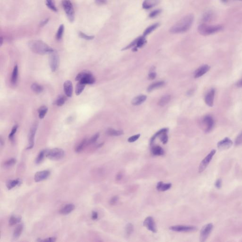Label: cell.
<instances>
[{"label":"cell","mask_w":242,"mask_h":242,"mask_svg":"<svg viewBox=\"0 0 242 242\" xmlns=\"http://www.w3.org/2000/svg\"><path fill=\"white\" fill-rule=\"evenodd\" d=\"M171 186V183H164L162 182H159L156 185V188L159 192H164L169 189Z\"/></svg>","instance_id":"obj_21"},{"label":"cell","mask_w":242,"mask_h":242,"mask_svg":"<svg viewBox=\"0 0 242 242\" xmlns=\"http://www.w3.org/2000/svg\"><path fill=\"white\" fill-rule=\"evenodd\" d=\"M99 137V133H97L93 135L89 140L88 141V144H91L95 143L98 140Z\"/></svg>","instance_id":"obj_47"},{"label":"cell","mask_w":242,"mask_h":242,"mask_svg":"<svg viewBox=\"0 0 242 242\" xmlns=\"http://www.w3.org/2000/svg\"><path fill=\"white\" fill-rule=\"evenodd\" d=\"M134 227L133 225L131 223H128L126 225L125 229V235L127 237H129L133 232Z\"/></svg>","instance_id":"obj_37"},{"label":"cell","mask_w":242,"mask_h":242,"mask_svg":"<svg viewBox=\"0 0 242 242\" xmlns=\"http://www.w3.org/2000/svg\"><path fill=\"white\" fill-rule=\"evenodd\" d=\"M168 129L164 128L162 129L161 130H160V131H159V132H156V133L155 134L152 136L151 138V141H150V144H151V145H152L153 144L154 141H155L156 139V137H159V136L161 134L163 133V132H168Z\"/></svg>","instance_id":"obj_40"},{"label":"cell","mask_w":242,"mask_h":242,"mask_svg":"<svg viewBox=\"0 0 242 242\" xmlns=\"http://www.w3.org/2000/svg\"><path fill=\"white\" fill-rule=\"evenodd\" d=\"M118 201V197L117 196H114V197H112V198L111 199V200H110V202H109V203L112 205H115V204H116V203Z\"/></svg>","instance_id":"obj_52"},{"label":"cell","mask_w":242,"mask_h":242,"mask_svg":"<svg viewBox=\"0 0 242 242\" xmlns=\"http://www.w3.org/2000/svg\"><path fill=\"white\" fill-rule=\"evenodd\" d=\"M38 241H44V242H53L56 241V238L54 237H49L45 240H38Z\"/></svg>","instance_id":"obj_53"},{"label":"cell","mask_w":242,"mask_h":242,"mask_svg":"<svg viewBox=\"0 0 242 242\" xmlns=\"http://www.w3.org/2000/svg\"><path fill=\"white\" fill-rule=\"evenodd\" d=\"M216 150L215 149H213L210 153L208 154L207 156H206L205 158H204V159L202 160L201 162V164L200 165L199 168V172L200 173H202L204 171L208 165L209 164L211 160L212 159L213 157L214 156V155L216 153Z\"/></svg>","instance_id":"obj_8"},{"label":"cell","mask_w":242,"mask_h":242,"mask_svg":"<svg viewBox=\"0 0 242 242\" xmlns=\"http://www.w3.org/2000/svg\"><path fill=\"white\" fill-rule=\"evenodd\" d=\"M64 89L66 96L71 98L73 93V85L72 82L69 80L65 81L64 84Z\"/></svg>","instance_id":"obj_17"},{"label":"cell","mask_w":242,"mask_h":242,"mask_svg":"<svg viewBox=\"0 0 242 242\" xmlns=\"http://www.w3.org/2000/svg\"><path fill=\"white\" fill-rule=\"evenodd\" d=\"M193 21L194 16L192 14H189L185 15L171 28L169 30L170 33L179 34L186 32L191 28Z\"/></svg>","instance_id":"obj_1"},{"label":"cell","mask_w":242,"mask_h":242,"mask_svg":"<svg viewBox=\"0 0 242 242\" xmlns=\"http://www.w3.org/2000/svg\"><path fill=\"white\" fill-rule=\"evenodd\" d=\"M122 173L119 172L116 176V181H120V180L122 179Z\"/></svg>","instance_id":"obj_59"},{"label":"cell","mask_w":242,"mask_h":242,"mask_svg":"<svg viewBox=\"0 0 242 242\" xmlns=\"http://www.w3.org/2000/svg\"><path fill=\"white\" fill-rule=\"evenodd\" d=\"M79 35L80 36V38L83 39H85L87 40H91L94 38V35H88L83 33V32L80 31L79 33Z\"/></svg>","instance_id":"obj_45"},{"label":"cell","mask_w":242,"mask_h":242,"mask_svg":"<svg viewBox=\"0 0 242 242\" xmlns=\"http://www.w3.org/2000/svg\"><path fill=\"white\" fill-rule=\"evenodd\" d=\"M23 229V226L22 224L18 225L15 229L13 233V237L15 238L20 237Z\"/></svg>","instance_id":"obj_35"},{"label":"cell","mask_w":242,"mask_h":242,"mask_svg":"<svg viewBox=\"0 0 242 242\" xmlns=\"http://www.w3.org/2000/svg\"><path fill=\"white\" fill-rule=\"evenodd\" d=\"M45 4L47 5V7L52 11L54 12H57L58 11L54 0H45Z\"/></svg>","instance_id":"obj_33"},{"label":"cell","mask_w":242,"mask_h":242,"mask_svg":"<svg viewBox=\"0 0 242 242\" xmlns=\"http://www.w3.org/2000/svg\"><path fill=\"white\" fill-rule=\"evenodd\" d=\"M167 132H163L159 136H160V141H161L164 144H166L168 142V138L167 135Z\"/></svg>","instance_id":"obj_46"},{"label":"cell","mask_w":242,"mask_h":242,"mask_svg":"<svg viewBox=\"0 0 242 242\" xmlns=\"http://www.w3.org/2000/svg\"><path fill=\"white\" fill-rule=\"evenodd\" d=\"M236 86L238 87H242V79L237 82Z\"/></svg>","instance_id":"obj_60"},{"label":"cell","mask_w":242,"mask_h":242,"mask_svg":"<svg viewBox=\"0 0 242 242\" xmlns=\"http://www.w3.org/2000/svg\"><path fill=\"white\" fill-rule=\"evenodd\" d=\"M88 144V140L86 139H83L81 142L76 146L75 148V152L77 153H80L83 151L84 148Z\"/></svg>","instance_id":"obj_28"},{"label":"cell","mask_w":242,"mask_h":242,"mask_svg":"<svg viewBox=\"0 0 242 242\" xmlns=\"http://www.w3.org/2000/svg\"><path fill=\"white\" fill-rule=\"evenodd\" d=\"M38 129V125L34 124L31 126L30 129V132L28 133V146L27 148V149H30L34 147V145L35 137V133L37 132Z\"/></svg>","instance_id":"obj_11"},{"label":"cell","mask_w":242,"mask_h":242,"mask_svg":"<svg viewBox=\"0 0 242 242\" xmlns=\"http://www.w3.org/2000/svg\"><path fill=\"white\" fill-rule=\"evenodd\" d=\"M46 152H47V150H42L39 152L35 159V163L37 164L40 163L43 161L45 156H46Z\"/></svg>","instance_id":"obj_36"},{"label":"cell","mask_w":242,"mask_h":242,"mask_svg":"<svg viewBox=\"0 0 242 242\" xmlns=\"http://www.w3.org/2000/svg\"><path fill=\"white\" fill-rule=\"evenodd\" d=\"M106 133L110 136H118L123 134L124 132L122 130H116L113 129L109 128L106 131Z\"/></svg>","instance_id":"obj_27"},{"label":"cell","mask_w":242,"mask_h":242,"mask_svg":"<svg viewBox=\"0 0 242 242\" xmlns=\"http://www.w3.org/2000/svg\"><path fill=\"white\" fill-rule=\"evenodd\" d=\"M160 0H144L142 4V7L145 9H149L158 5Z\"/></svg>","instance_id":"obj_19"},{"label":"cell","mask_w":242,"mask_h":242,"mask_svg":"<svg viewBox=\"0 0 242 242\" xmlns=\"http://www.w3.org/2000/svg\"><path fill=\"white\" fill-rule=\"evenodd\" d=\"M21 218L20 217H15L12 216L9 219V224L11 226H12L13 225H15L18 223L21 222Z\"/></svg>","instance_id":"obj_43"},{"label":"cell","mask_w":242,"mask_h":242,"mask_svg":"<svg viewBox=\"0 0 242 242\" xmlns=\"http://www.w3.org/2000/svg\"><path fill=\"white\" fill-rule=\"evenodd\" d=\"M31 89L33 92L37 94L41 93L44 90V88L42 86L36 83H33L31 85Z\"/></svg>","instance_id":"obj_34"},{"label":"cell","mask_w":242,"mask_h":242,"mask_svg":"<svg viewBox=\"0 0 242 242\" xmlns=\"http://www.w3.org/2000/svg\"><path fill=\"white\" fill-rule=\"evenodd\" d=\"M143 226L152 232L156 233L157 232L156 224L154 219L151 217H148L146 218L143 222Z\"/></svg>","instance_id":"obj_13"},{"label":"cell","mask_w":242,"mask_h":242,"mask_svg":"<svg viewBox=\"0 0 242 242\" xmlns=\"http://www.w3.org/2000/svg\"><path fill=\"white\" fill-rule=\"evenodd\" d=\"M235 145L236 146H240L242 145V132L238 135L236 141Z\"/></svg>","instance_id":"obj_49"},{"label":"cell","mask_w":242,"mask_h":242,"mask_svg":"<svg viewBox=\"0 0 242 242\" xmlns=\"http://www.w3.org/2000/svg\"><path fill=\"white\" fill-rule=\"evenodd\" d=\"M48 21H49V18H45V19L42 21L41 22H40V26L41 27H44V26H45V25L47 24Z\"/></svg>","instance_id":"obj_55"},{"label":"cell","mask_w":242,"mask_h":242,"mask_svg":"<svg viewBox=\"0 0 242 242\" xmlns=\"http://www.w3.org/2000/svg\"><path fill=\"white\" fill-rule=\"evenodd\" d=\"M171 96L170 95L164 96L160 98L159 102V105L161 106H164L166 105L170 102Z\"/></svg>","instance_id":"obj_32"},{"label":"cell","mask_w":242,"mask_h":242,"mask_svg":"<svg viewBox=\"0 0 242 242\" xmlns=\"http://www.w3.org/2000/svg\"><path fill=\"white\" fill-rule=\"evenodd\" d=\"M48 111V108L46 106H42L38 109V115L40 119H43Z\"/></svg>","instance_id":"obj_38"},{"label":"cell","mask_w":242,"mask_h":242,"mask_svg":"<svg viewBox=\"0 0 242 242\" xmlns=\"http://www.w3.org/2000/svg\"><path fill=\"white\" fill-rule=\"evenodd\" d=\"M138 38V41H137V44H136V47L137 48H141L143 47V45H144L146 43V40L145 37L144 36H142V37H139Z\"/></svg>","instance_id":"obj_41"},{"label":"cell","mask_w":242,"mask_h":242,"mask_svg":"<svg viewBox=\"0 0 242 242\" xmlns=\"http://www.w3.org/2000/svg\"><path fill=\"white\" fill-rule=\"evenodd\" d=\"M215 94V91L214 88L210 89L207 94L206 95L205 98V101L206 104H207L209 107H212L214 104V98Z\"/></svg>","instance_id":"obj_16"},{"label":"cell","mask_w":242,"mask_h":242,"mask_svg":"<svg viewBox=\"0 0 242 242\" xmlns=\"http://www.w3.org/2000/svg\"><path fill=\"white\" fill-rule=\"evenodd\" d=\"M159 26V23H156L152 25L151 26H149L148 27V28L146 29L144 32L143 33V36L146 37L149 34H151L152 31L155 30Z\"/></svg>","instance_id":"obj_31"},{"label":"cell","mask_w":242,"mask_h":242,"mask_svg":"<svg viewBox=\"0 0 242 242\" xmlns=\"http://www.w3.org/2000/svg\"><path fill=\"white\" fill-rule=\"evenodd\" d=\"M28 47L33 52L39 54H49L54 49L48 46L46 43L41 40L30 41L28 44Z\"/></svg>","instance_id":"obj_2"},{"label":"cell","mask_w":242,"mask_h":242,"mask_svg":"<svg viewBox=\"0 0 242 242\" xmlns=\"http://www.w3.org/2000/svg\"><path fill=\"white\" fill-rule=\"evenodd\" d=\"M210 69V66L207 64L202 65L195 71V78H198L206 74Z\"/></svg>","instance_id":"obj_18"},{"label":"cell","mask_w":242,"mask_h":242,"mask_svg":"<svg viewBox=\"0 0 242 242\" xmlns=\"http://www.w3.org/2000/svg\"><path fill=\"white\" fill-rule=\"evenodd\" d=\"M21 181L20 179H14V180H9L6 183V187L9 190L14 188L16 186L21 185Z\"/></svg>","instance_id":"obj_25"},{"label":"cell","mask_w":242,"mask_h":242,"mask_svg":"<svg viewBox=\"0 0 242 242\" xmlns=\"http://www.w3.org/2000/svg\"><path fill=\"white\" fill-rule=\"evenodd\" d=\"M98 218V213L96 212L93 211L92 212V219H93V220H96Z\"/></svg>","instance_id":"obj_58"},{"label":"cell","mask_w":242,"mask_h":242,"mask_svg":"<svg viewBox=\"0 0 242 242\" xmlns=\"http://www.w3.org/2000/svg\"><path fill=\"white\" fill-rule=\"evenodd\" d=\"M49 64L51 69L53 72H54L57 70L59 67V56L57 52L54 50L49 53Z\"/></svg>","instance_id":"obj_7"},{"label":"cell","mask_w":242,"mask_h":242,"mask_svg":"<svg viewBox=\"0 0 242 242\" xmlns=\"http://www.w3.org/2000/svg\"><path fill=\"white\" fill-rule=\"evenodd\" d=\"M233 145V142L229 138H225L224 139L219 142L218 148L220 151L229 149Z\"/></svg>","instance_id":"obj_14"},{"label":"cell","mask_w":242,"mask_h":242,"mask_svg":"<svg viewBox=\"0 0 242 242\" xmlns=\"http://www.w3.org/2000/svg\"><path fill=\"white\" fill-rule=\"evenodd\" d=\"M0 42H0V43H1V45L2 44H3V38L2 37H1V41H0Z\"/></svg>","instance_id":"obj_61"},{"label":"cell","mask_w":242,"mask_h":242,"mask_svg":"<svg viewBox=\"0 0 242 242\" xmlns=\"http://www.w3.org/2000/svg\"><path fill=\"white\" fill-rule=\"evenodd\" d=\"M165 84V82L164 81H159V82H155L152 83L151 85H149L147 91L148 92H151L153 91L156 88H159V87H162Z\"/></svg>","instance_id":"obj_29"},{"label":"cell","mask_w":242,"mask_h":242,"mask_svg":"<svg viewBox=\"0 0 242 242\" xmlns=\"http://www.w3.org/2000/svg\"><path fill=\"white\" fill-rule=\"evenodd\" d=\"M66 100V98L64 96L62 95L60 96L57 98V99L55 102V104L58 106H61L65 104Z\"/></svg>","instance_id":"obj_42"},{"label":"cell","mask_w":242,"mask_h":242,"mask_svg":"<svg viewBox=\"0 0 242 242\" xmlns=\"http://www.w3.org/2000/svg\"><path fill=\"white\" fill-rule=\"evenodd\" d=\"M221 1L223 3H226L227 1H229V0H221Z\"/></svg>","instance_id":"obj_62"},{"label":"cell","mask_w":242,"mask_h":242,"mask_svg":"<svg viewBox=\"0 0 242 242\" xmlns=\"http://www.w3.org/2000/svg\"><path fill=\"white\" fill-rule=\"evenodd\" d=\"M214 17V14L213 12L211 11H209L204 13L202 18V21L205 23L210 22L212 21Z\"/></svg>","instance_id":"obj_22"},{"label":"cell","mask_w":242,"mask_h":242,"mask_svg":"<svg viewBox=\"0 0 242 242\" xmlns=\"http://www.w3.org/2000/svg\"><path fill=\"white\" fill-rule=\"evenodd\" d=\"M85 86H86L85 84L78 81V83H77V85H76V89H75V94L76 95H80L81 93H82V91H84Z\"/></svg>","instance_id":"obj_30"},{"label":"cell","mask_w":242,"mask_h":242,"mask_svg":"<svg viewBox=\"0 0 242 242\" xmlns=\"http://www.w3.org/2000/svg\"><path fill=\"white\" fill-rule=\"evenodd\" d=\"M75 80L86 85L93 84L96 81L95 77L88 71H84L79 73L76 76Z\"/></svg>","instance_id":"obj_4"},{"label":"cell","mask_w":242,"mask_h":242,"mask_svg":"<svg viewBox=\"0 0 242 242\" xmlns=\"http://www.w3.org/2000/svg\"><path fill=\"white\" fill-rule=\"evenodd\" d=\"M151 152L154 156H162L165 154L164 149L159 146H155L151 148Z\"/></svg>","instance_id":"obj_24"},{"label":"cell","mask_w":242,"mask_h":242,"mask_svg":"<svg viewBox=\"0 0 242 242\" xmlns=\"http://www.w3.org/2000/svg\"><path fill=\"white\" fill-rule=\"evenodd\" d=\"M223 30V26L218 25H209L203 23L200 25L198 27V31L200 34L204 36L210 35L218 33Z\"/></svg>","instance_id":"obj_3"},{"label":"cell","mask_w":242,"mask_h":242,"mask_svg":"<svg viewBox=\"0 0 242 242\" xmlns=\"http://www.w3.org/2000/svg\"><path fill=\"white\" fill-rule=\"evenodd\" d=\"M95 2L98 4L102 5V4H106L107 0H95Z\"/></svg>","instance_id":"obj_57"},{"label":"cell","mask_w":242,"mask_h":242,"mask_svg":"<svg viewBox=\"0 0 242 242\" xmlns=\"http://www.w3.org/2000/svg\"><path fill=\"white\" fill-rule=\"evenodd\" d=\"M50 175V172L48 170H43L35 173L34 180L36 182H39L44 181Z\"/></svg>","instance_id":"obj_15"},{"label":"cell","mask_w":242,"mask_h":242,"mask_svg":"<svg viewBox=\"0 0 242 242\" xmlns=\"http://www.w3.org/2000/svg\"><path fill=\"white\" fill-rule=\"evenodd\" d=\"M222 181L221 179H218L215 183V186L217 188H220L221 187Z\"/></svg>","instance_id":"obj_56"},{"label":"cell","mask_w":242,"mask_h":242,"mask_svg":"<svg viewBox=\"0 0 242 242\" xmlns=\"http://www.w3.org/2000/svg\"><path fill=\"white\" fill-rule=\"evenodd\" d=\"M156 74L155 72H152L149 74V78L150 80H154L156 77Z\"/></svg>","instance_id":"obj_54"},{"label":"cell","mask_w":242,"mask_h":242,"mask_svg":"<svg viewBox=\"0 0 242 242\" xmlns=\"http://www.w3.org/2000/svg\"><path fill=\"white\" fill-rule=\"evenodd\" d=\"M46 156L52 160H59L64 158V151L60 148H54L53 149L47 150Z\"/></svg>","instance_id":"obj_6"},{"label":"cell","mask_w":242,"mask_h":242,"mask_svg":"<svg viewBox=\"0 0 242 242\" xmlns=\"http://www.w3.org/2000/svg\"><path fill=\"white\" fill-rule=\"evenodd\" d=\"M147 99V96L145 95H140L133 98L132 104L134 105H140Z\"/></svg>","instance_id":"obj_23"},{"label":"cell","mask_w":242,"mask_h":242,"mask_svg":"<svg viewBox=\"0 0 242 242\" xmlns=\"http://www.w3.org/2000/svg\"><path fill=\"white\" fill-rule=\"evenodd\" d=\"M140 136H141V135L138 134H136L135 135H134V136H132L128 139V142H135L139 138Z\"/></svg>","instance_id":"obj_51"},{"label":"cell","mask_w":242,"mask_h":242,"mask_svg":"<svg viewBox=\"0 0 242 242\" xmlns=\"http://www.w3.org/2000/svg\"><path fill=\"white\" fill-rule=\"evenodd\" d=\"M18 127V126L17 125H15L12 128L11 132L10 133L9 135V138L10 140L12 141L13 139L14 136V134L17 131Z\"/></svg>","instance_id":"obj_48"},{"label":"cell","mask_w":242,"mask_h":242,"mask_svg":"<svg viewBox=\"0 0 242 242\" xmlns=\"http://www.w3.org/2000/svg\"><path fill=\"white\" fill-rule=\"evenodd\" d=\"M75 206L73 204H68L62 207L59 211L60 214L62 215H67L74 209Z\"/></svg>","instance_id":"obj_20"},{"label":"cell","mask_w":242,"mask_h":242,"mask_svg":"<svg viewBox=\"0 0 242 242\" xmlns=\"http://www.w3.org/2000/svg\"><path fill=\"white\" fill-rule=\"evenodd\" d=\"M202 125L205 127V131L206 132H210L214 127V122L212 117L210 115H206L202 119Z\"/></svg>","instance_id":"obj_12"},{"label":"cell","mask_w":242,"mask_h":242,"mask_svg":"<svg viewBox=\"0 0 242 242\" xmlns=\"http://www.w3.org/2000/svg\"><path fill=\"white\" fill-rule=\"evenodd\" d=\"M62 3L69 21L71 22H74L75 19V12L74 6L71 0H62Z\"/></svg>","instance_id":"obj_5"},{"label":"cell","mask_w":242,"mask_h":242,"mask_svg":"<svg viewBox=\"0 0 242 242\" xmlns=\"http://www.w3.org/2000/svg\"><path fill=\"white\" fill-rule=\"evenodd\" d=\"M64 30V25L63 24H61L59 26L57 32L56 33V38L57 40H60L62 38Z\"/></svg>","instance_id":"obj_39"},{"label":"cell","mask_w":242,"mask_h":242,"mask_svg":"<svg viewBox=\"0 0 242 242\" xmlns=\"http://www.w3.org/2000/svg\"><path fill=\"white\" fill-rule=\"evenodd\" d=\"M18 77V67L17 65H15L13 70L11 78V82L13 84L16 85L17 84Z\"/></svg>","instance_id":"obj_26"},{"label":"cell","mask_w":242,"mask_h":242,"mask_svg":"<svg viewBox=\"0 0 242 242\" xmlns=\"http://www.w3.org/2000/svg\"><path fill=\"white\" fill-rule=\"evenodd\" d=\"M238 1H242V0H238Z\"/></svg>","instance_id":"obj_63"},{"label":"cell","mask_w":242,"mask_h":242,"mask_svg":"<svg viewBox=\"0 0 242 242\" xmlns=\"http://www.w3.org/2000/svg\"><path fill=\"white\" fill-rule=\"evenodd\" d=\"M16 163V160L15 159L12 158L10 159L9 160H7L4 163V166L6 168H10L14 165Z\"/></svg>","instance_id":"obj_44"},{"label":"cell","mask_w":242,"mask_h":242,"mask_svg":"<svg viewBox=\"0 0 242 242\" xmlns=\"http://www.w3.org/2000/svg\"><path fill=\"white\" fill-rule=\"evenodd\" d=\"M212 224L209 223L205 225L201 230L200 232V241L201 242H205L207 239L210 234L212 232L213 229Z\"/></svg>","instance_id":"obj_10"},{"label":"cell","mask_w":242,"mask_h":242,"mask_svg":"<svg viewBox=\"0 0 242 242\" xmlns=\"http://www.w3.org/2000/svg\"><path fill=\"white\" fill-rule=\"evenodd\" d=\"M161 12V10H155L154 11H152L151 13L149 14V17L151 18L155 17L156 16L159 15Z\"/></svg>","instance_id":"obj_50"},{"label":"cell","mask_w":242,"mask_h":242,"mask_svg":"<svg viewBox=\"0 0 242 242\" xmlns=\"http://www.w3.org/2000/svg\"><path fill=\"white\" fill-rule=\"evenodd\" d=\"M169 229L174 232H189L195 231L197 229L195 226H185V225H177L170 226Z\"/></svg>","instance_id":"obj_9"}]
</instances>
